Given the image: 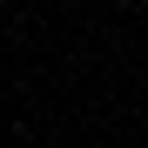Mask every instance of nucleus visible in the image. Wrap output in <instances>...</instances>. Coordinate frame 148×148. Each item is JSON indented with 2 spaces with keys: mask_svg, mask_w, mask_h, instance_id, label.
<instances>
[]
</instances>
